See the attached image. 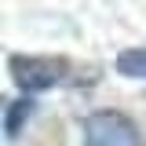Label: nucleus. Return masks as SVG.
I'll use <instances>...</instances> for the list:
<instances>
[{
	"label": "nucleus",
	"instance_id": "nucleus-1",
	"mask_svg": "<svg viewBox=\"0 0 146 146\" xmlns=\"http://www.w3.org/2000/svg\"><path fill=\"white\" fill-rule=\"evenodd\" d=\"M7 70L22 91H44V88H55L58 80H66L70 62L58 55H11Z\"/></svg>",
	"mask_w": 146,
	"mask_h": 146
},
{
	"label": "nucleus",
	"instance_id": "nucleus-2",
	"mask_svg": "<svg viewBox=\"0 0 146 146\" xmlns=\"http://www.w3.org/2000/svg\"><path fill=\"white\" fill-rule=\"evenodd\" d=\"M84 146H143V135L124 113L99 110L84 121Z\"/></svg>",
	"mask_w": 146,
	"mask_h": 146
},
{
	"label": "nucleus",
	"instance_id": "nucleus-3",
	"mask_svg": "<svg viewBox=\"0 0 146 146\" xmlns=\"http://www.w3.org/2000/svg\"><path fill=\"white\" fill-rule=\"evenodd\" d=\"M33 110H36L33 99H15V102L7 106V113H4V135H7V139H18V135H22V124L33 117Z\"/></svg>",
	"mask_w": 146,
	"mask_h": 146
},
{
	"label": "nucleus",
	"instance_id": "nucleus-4",
	"mask_svg": "<svg viewBox=\"0 0 146 146\" xmlns=\"http://www.w3.org/2000/svg\"><path fill=\"white\" fill-rule=\"evenodd\" d=\"M117 70L124 77H146V48H131V51L117 55Z\"/></svg>",
	"mask_w": 146,
	"mask_h": 146
}]
</instances>
